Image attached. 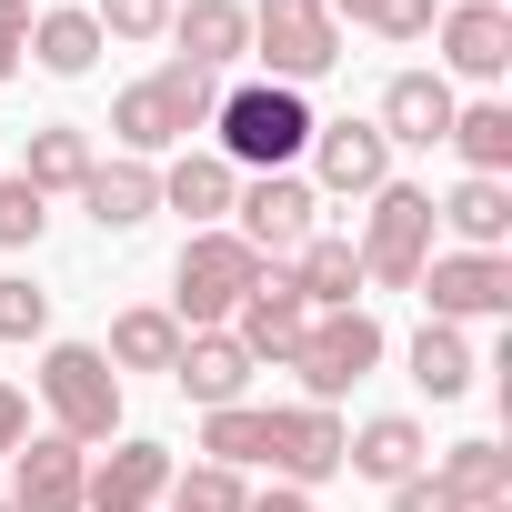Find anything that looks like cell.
Segmentation results:
<instances>
[{"mask_svg":"<svg viewBox=\"0 0 512 512\" xmlns=\"http://www.w3.org/2000/svg\"><path fill=\"white\" fill-rule=\"evenodd\" d=\"M211 111H221V81L191 71V61H161L151 81H131V91L111 101V141H121V161H161V151H181L191 131H211Z\"/></svg>","mask_w":512,"mask_h":512,"instance_id":"cell-1","label":"cell"},{"mask_svg":"<svg viewBox=\"0 0 512 512\" xmlns=\"http://www.w3.org/2000/svg\"><path fill=\"white\" fill-rule=\"evenodd\" d=\"M312 131H322L312 101L282 91V81H231L221 111H211V141H221L231 171H292V161L312 151Z\"/></svg>","mask_w":512,"mask_h":512,"instance_id":"cell-2","label":"cell"},{"mask_svg":"<svg viewBox=\"0 0 512 512\" xmlns=\"http://www.w3.org/2000/svg\"><path fill=\"white\" fill-rule=\"evenodd\" d=\"M262 272H272V262H262V251H251L231 221H221V231H191L181 262H171V302H161V312H171L181 332H231L241 292L262 282Z\"/></svg>","mask_w":512,"mask_h":512,"instance_id":"cell-3","label":"cell"},{"mask_svg":"<svg viewBox=\"0 0 512 512\" xmlns=\"http://www.w3.org/2000/svg\"><path fill=\"white\" fill-rule=\"evenodd\" d=\"M251 61L282 91H312V81L342 71V21L322 0H251Z\"/></svg>","mask_w":512,"mask_h":512,"instance_id":"cell-4","label":"cell"},{"mask_svg":"<svg viewBox=\"0 0 512 512\" xmlns=\"http://www.w3.org/2000/svg\"><path fill=\"white\" fill-rule=\"evenodd\" d=\"M41 402H51V432L81 442V452L121 432V372L101 362V342H51L41 352Z\"/></svg>","mask_w":512,"mask_h":512,"instance_id":"cell-5","label":"cell"},{"mask_svg":"<svg viewBox=\"0 0 512 512\" xmlns=\"http://www.w3.org/2000/svg\"><path fill=\"white\" fill-rule=\"evenodd\" d=\"M362 282H382V292H412L422 282V262H432V191L422 181H382L372 191V211H362Z\"/></svg>","mask_w":512,"mask_h":512,"instance_id":"cell-6","label":"cell"},{"mask_svg":"<svg viewBox=\"0 0 512 512\" xmlns=\"http://www.w3.org/2000/svg\"><path fill=\"white\" fill-rule=\"evenodd\" d=\"M382 352H392V342H382V322H372V312H312V332L292 342L302 402H322V412H332V402H342V392H352Z\"/></svg>","mask_w":512,"mask_h":512,"instance_id":"cell-7","label":"cell"},{"mask_svg":"<svg viewBox=\"0 0 512 512\" xmlns=\"http://www.w3.org/2000/svg\"><path fill=\"white\" fill-rule=\"evenodd\" d=\"M231 231L262 251V262H292V251L322 231V191H312L302 171H251L241 201H231Z\"/></svg>","mask_w":512,"mask_h":512,"instance_id":"cell-8","label":"cell"},{"mask_svg":"<svg viewBox=\"0 0 512 512\" xmlns=\"http://www.w3.org/2000/svg\"><path fill=\"white\" fill-rule=\"evenodd\" d=\"M422 302H432V322H502L512 312V262L502 251H432L422 262V282H412Z\"/></svg>","mask_w":512,"mask_h":512,"instance_id":"cell-9","label":"cell"},{"mask_svg":"<svg viewBox=\"0 0 512 512\" xmlns=\"http://www.w3.org/2000/svg\"><path fill=\"white\" fill-rule=\"evenodd\" d=\"M161 492H171V442H151V432H121V442L91 462V482H81V512H161Z\"/></svg>","mask_w":512,"mask_h":512,"instance_id":"cell-10","label":"cell"},{"mask_svg":"<svg viewBox=\"0 0 512 512\" xmlns=\"http://www.w3.org/2000/svg\"><path fill=\"white\" fill-rule=\"evenodd\" d=\"M81 482H91V452L81 442H61V432H31L21 452H11V512H81Z\"/></svg>","mask_w":512,"mask_h":512,"instance_id":"cell-11","label":"cell"},{"mask_svg":"<svg viewBox=\"0 0 512 512\" xmlns=\"http://www.w3.org/2000/svg\"><path fill=\"white\" fill-rule=\"evenodd\" d=\"M432 41H442L452 81H502L512 71V11L502 0H452V11L432 21Z\"/></svg>","mask_w":512,"mask_h":512,"instance_id":"cell-12","label":"cell"},{"mask_svg":"<svg viewBox=\"0 0 512 512\" xmlns=\"http://www.w3.org/2000/svg\"><path fill=\"white\" fill-rule=\"evenodd\" d=\"M452 111H462V101H452V81H442V71H392V81H382V121H372V131H382L392 151H442V141H452Z\"/></svg>","mask_w":512,"mask_h":512,"instance_id":"cell-13","label":"cell"},{"mask_svg":"<svg viewBox=\"0 0 512 512\" xmlns=\"http://www.w3.org/2000/svg\"><path fill=\"white\" fill-rule=\"evenodd\" d=\"M382 181H392V141H382L372 121H322V131H312V191H342V201L362 191V201H372Z\"/></svg>","mask_w":512,"mask_h":512,"instance_id":"cell-14","label":"cell"},{"mask_svg":"<svg viewBox=\"0 0 512 512\" xmlns=\"http://www.w3.org/2000/svg\"><path fill=\"white\" fill-rule=\"evenodd\" d=\"M272 472H282L292 492L332 482V472H342V412H322V402H292V412H272Z\"/></svg>","mask_w":512,"mask_h":512,"instance_id":"cell-15","label":"cell"},{"mask_svg":"<svg viewBox=\"0 0 512 512\" xmlns=\"http://www.w3.org/2000/svg\"><path fill=\"white\" fill-rule=\"evenodd\" d=\"M171 41H181V61L191 71H241L251 61V0H181L171 11Z\"/></svg>","mask_w":512,"mask_h":512,"instance_id":"cell-16","label":"cell"},{"mask_svg":"<svg viewBox=\"0 0 512 512\" xmlns=\"http://www.w3.org/2000/svg\"><path fill=\"white\" fill-rule=\"evenodd\" d=\"M251 362L231 332H181V362H171V382H181V402H201V412H221V402H251Z\"/></svg>","mask_w":512,"mask_h":512,"instance_id":"cell-17","label":"cell"},{"mask_svg":"<svg viewBox=\"0 0 512 512\" xmlns=\"http://www.w3.org/2000/svg\"><path fill=\"white\" fill-rule=\"evenodd\" d=\"M312 332V312H302V292L282 282V272H262L241 292V312H231V342L251 352V362H292V342Z\"/></svg>","mask_w":512,"mask_h":512,"instance_id":"cell-18","label":"cell"},{"mask_svg":"<svg viewBox=\"0 0 512 512\" xmlns=\"http://www.w3.org/2000/svg\"><path fill=\"white\" fill-rule=\"evenodd\" d=\"M282 282L302 292V312H362V251L342 231H312L292 262H282Z\"/></svg>","mask_w":512,"mask_h":512,"instance_id":"cell-19","label":"cell"},{"mask_svg":"<svg viewBox=\"0 0 512 512\" xmlns=\"http://www.w3.org/2000/svg\"><path fill=\"white\" fill-rule=\"evenodd\" d=\"M432 231H452V251H502V241H512V181L462 171V181L432 201Z\"/></svg>","mask_w":512,"mask_h":512,"instance_id":"cell-20","label":"cell"},{"mask_svg":"<svg viewBox=\"0 0 512 512\" xmlns=\"http://www.w3.org/2000/svg\"><path fill=\"white\" fill-rule=\"evenodd\" d=\"M422 462H432V442H422V422H412V412H372L362 432H342V472H362V482H382V492H392V482H412Z\"/></svg>","mask_w":512,"mask_h":512,"instance_id":"cell-21","label":"cell"},{"mask_svg":"<svg viewBox=\"0 0 512 512\" xmlns=\"http://www.w3.org/2000/svg\"><path fill=\"white\" fill-rule=\"evenodd\" d=\"M231 201H241V171H231L221 151H181V161L161 171V211H181L191 231H221Z\"/></svg>","mask_w":512,"mask_h":512,"instance_id":"cell-22","label":"cell"},{"mask_svg":"<svg viewBox=\"0 0 512 512\" xmlns=\"http://www.w3.org/2000/svg\"><path fill=\"white\" fill-rule=\"evenodd\" d=\"M81 211H91L101 231H141V221L161 211V161H91Z\"/></svg>","mask_w":512,"mask_h":512,"instance_id":"cell-23","label":"cell"},{"mask_svg":"<svg viewBox=\"0 0 512 512\" xmlns=\"http://www.w3.org/2000/svg\"><path fill=\"white\" fill-rule=\"evenodd\" d=\"M101 362H111V372H171V362H181V322H171L161 302H131V312H111Z\"/></svg>","mask_w":512,"mask_h":512,"instance_id":"cell-24","label":"cell"},{"mask_svg":"<svg viewBox=\"0 0 512 512\" xmlns=\"http://www.w3.org/2000/svg\"><path fill=\"white\" fill-rule=\"evenodd\" d=\"M422 472H432V482H442L462 512L512 502V452H502V442H452V452H442V462H422Z\"/></svg>","mask_w":512,"mask_h":512,"instance_id":"cell-25","label":"cell"},{"mask_svg":"<svg viewBox=\"0 0 512 512\" xmlns=\"http://www.w3.org/2000/svg\"><path fill=\"white\" fill-rule=\"evenodd\" d=\"M31 61L51 81H91L101 71V21L91 11H31Z\"/></svg>","mask_w":512,"mask_h":512,"instance_id":"cell-26","label":"cell"},{"mask_svg":"<svg viewBox=\"0 0 512 512\" xmlns=\"http://www.w3.org/2000/svg\"><path fill=\"white\" fill-rule=\"evenodd\" d=\"M91 161H101V151H91V131H81V121H41V131H31V151H21V181L51 201V191H81V181H91Z\"/></svg>","mask_w":512,"mask_h":512,"instance_id":"cell-27","label":"cell"},{"mask_svg":"<svg viewBox=\"0 0 512 512\" xmlns=\"http://www.w3.org/2000/svg\"><path fill=\"white\" fill-rule=\"evenodd\" d=\"M402 362H412V382H422L432 402H462V392H472V372H482V362H472V342H462L452 322H422Z\"/></svg>","mask_w":512,"mask_h":512,"instance_id":"cell-28","label":"cell"},{"mask_svg":"<svg viewBox=\"0 0 512 512\" xmlns=\"http://www.w3.org/2000/svg\"><path fill=\"white\" fill-rule=\"evenodd\" d=\"M452 151H462V171L502 181L512 171V101H462L452 111Z\"/></svg>","mask_w":512,"mask_h":512,"instance_id":"cell-29","label":"cell"},{"mask_svg":"<svg viewBox=\"0 0 512 512\" xmlns=\"http://www.w3.org/2000/svg\"><path fill=\"white\" fill-rule=\"evenodd\" d=\"M201 452L231 462V472L272 462V412H262V402H221V412H201Z\"/></svg>","mask_w":512,"mask_h":512,"instance_id":"cell-30","label":"cell"},{"mask_svg":"<svg viewBox=\"0 0 512 512\" xmlns=\"http://www.w3.org/2000/svg\"><path fill=\"white\" fill-rule=\"evenodd\" d=\"M161 502H171V512H251V482H241L231 462H191V472H171Z\"/></svg>","mask_w":512,"mask_h":512,"instance_id":"cell-31","label":"cell"},{"mask_svg":"<svg viewBox=\"0 0 512 512\" xmlns=\"http://www.w3.org/2000/svg\"><path fill=\"white\" fill-rule=\"evenodd\" d=\"M171 11L181 0H91L101 41H171Z\"/></svg>","mask_w":512,"mask_h":512,"instance_id":"cell-32","label":"cell"},{"mask_svg":"<svg viewBox=\"0 0 512 512\" xmlns=\"http://www.w3.org/2000/svg\"><path fill=\"white\" fill-rule=\"evenodd\" d=\"M41 231H51V201H41L21 171H0V251H31Z\"/></svg>","mask_w":512,"mask_h":512,"instance_id":"cell-33","label":"cell"},{"mask_svg":"<svg viewBox=\"0 0 512 512\" xmlns=\"http://www.w3.org/2000/svg\"><path fill=\"white\" fill-rule=\"evenodd\" d=\"M41 332H51V292L31 272H11L0 282V342H41Z\"/></svg>","mask_w":512,"mask_h":512,"instance_id":"cell-34","label":"cell"},{"mask_svg":"<svg viewBox=\"0 0 512 512\" xmlns=\"http://www.w3.org/2000/svg\"><path fill=\"white\" fill-rule=\"evenodd\" d=\"M432 21H442V0H372L382 41H432Z\"/></svg>","mask_w":512,"mask_h":512,"instance_id":"cell-35","label":"cell"},{"mask_svg":"<svg viewBox=\"0 0 512 512\" xmlns=\"http://www.w3.org/2000/svg\"><path fill=\"white\" fill-rule=\"evenodd\" d=\"M21 51H31V0H0V81L21 71Z\"/></svg>","mask_w":512,"mask_h":512,"instance_id":"cell-36","label":"cell"},{"mask_svg":"<svg viewBox=\"0 0 512 512\" xmlns=\"http://www.w3.org/2000/svg\"><path fill=\"white\" fill-rule=\"evenodd\" d=\"M21 442H31V392H21V382H0V462H11Z\"/></svg>","mask_w":512,"mask_h":512,"instance_id":"cell-37","label":"cell"},{"mask_svg":"<svg viewBox=\"0 0 512 512\" xmlns=\"http://www.w3.org/2000/svg\"><path fill=\"white\" fill-rule=\"evenodd\" d=\"M392 512H462V502H452L432 472H412V482H392Z\"/></svg>","mask_w":512,"mask_h":512,"instance_id":"cell-38","label":"cell"},{"mask_svg":"<svg viewBox=\"0 0 512 512\" xmlns=\"http://www.w3.org/2000/svg\"><path fill=\"white\" fill-rule=\"evenodd\" d=\"M251 512H322L312 492H292V482H272V492H251Z\"/></svg>","mask_w":512,"mask_h":512,"instance_id":"cell-39","label":"cell"},{"mask_svg":"<svg viewBox=\"0 0 512 512\" xmlns=\"http://www.w3.org/2000/svg\"><path fill=\"white\" fill-rule=\"evenodd\" d=\"M322 11H332V21H372V0H322Z\"/></svg>","mask_w":512,"mask_h":512,"instance_id":"cell-40","label":"cell"},{"mask_svg":"<svg viewBox=\"0 0 512 512\" xmlns=\"http://www.w3.org/2000/svg\"><path fill=\"white\" fill-rule=\"evenodd\" d=\"M492 512H512V502H492Z\"/></svg>","mask_w":512,"mask_h":512,"instance_id":"cell-41","label":"cell"},{"mask_svg":"<svg viewBox=\"0 0 512 512\" xmlns=\"http://www.w3.org/2000/svg\"><path fill=\"white\" fill-rule=\"evenodd\" d=\"M0 512H11V502H0Z\"/></svg>","mask_w":512,"mask_h":512,"instance_id":"cell-42","label":"cell"}]
</instances>
